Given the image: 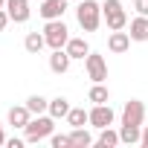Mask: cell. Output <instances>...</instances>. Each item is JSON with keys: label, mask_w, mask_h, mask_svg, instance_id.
<instances>
[{"label": "cell", "mask_w": 148, "mask_h": 148, "mask_svg": "<svg viewBox=\"0 0 148 148\" xmlns=\"http://www.w3.org/2000/svg\"><path fill=\"white\" fill-rule=\"evenodd\" d=\"M76 18H79V26L84 32H96L99 23H102V6L96 3V0H79Z\"/></svg>", "instance_id": "1"}, {"label": "cell", "mask_w": 148, "mask_h": 148, "mask_svg": "<svg viewBox=\"0 0 148 148\" xmlns=\"http://www.w3.org/2000/svg\"><path fill=\"white\" fill-rule=\"evenodd\" d=\"M52 128H55V116H35V119H29V125L23 128V139L26 142H41V139H47V136H52Z\"/></svg>", "instance_id": "2"}, {"label": "cell", "mask_w": 148, "mask_h": 148, "mask_svg": "<svg viewBox=\"0 0 148 148\" xmlns=\"http://www.w3.org/2000/svg\"><path fill=\"white\" fill-rule=\"evenodd\" d=\"M102 18H105V23H108L110 32L128 26V15H125V6L119 3V0H105V3H102Z\"/></svg>", "instance_id": "3"}, {"label": "cell", "mask_w": 148, "mask_h": 148, "mask_svg": "<svg viewBox=\"0 0 148 148\" xmlns=\"http://www.w3.org/2000/svg\"><path fill=\"white\" fill-rule=\"evenodd\" d=\"M44 38H47V47H49V49H64L67 41H70V29H67V23H64L61 18H58V21H47Z\"/></svg>", "instance_id": "4"}, {"label": "cell", "mask_w": 148, "mask_h": 148, "mask_svg": "<svg viewBox=\"0 0 148 148\" xmlns=\"http://www.w3.org/2000/svg\"><path fill=\"white\" fill-rule=\"evenodd\" d=\"M142 119H145V105H142L139 99H131V102H125V108H122V125L142 128Z\"/></svg>", "instance_id": "5"}, {"label": "cell", "mask_w": 148, "mask_h": 148, "mask_svg": "<svg viewBox=\"0 0 148 148\" xmlns=\"http://www.w3.org/2000/svg\"><path fill=\"white\" fill-rule=\"evenodd\" d=\"M84 67H87V79H93V82H105L108 79V61L99 52H90L84 58Z\"/></svg>", "instance_id": "6"}, {"label": "cell", "mask_w": 148, "mask_h": 148, "mask_svg": "<svg viewBox=\"0 0 148 148\" xmlns=\"http://www.w3.org/2000/svg\"><path fill=\"white\" fill-rule=\"evenodd\" d=\"M90 125L93 128H110L113 125V108L105 102V105H93V110H90Z\"/></svg>", "instance_id": "7"}, {"label": "cell", "mask_w": 148, "mask_h": 148, "mask_svg": "<svg viewBox=\"0 0 148 148\" xmlns=\"http://www.w3.org/2000/svg\"><path fill=\"white\" fill-rule=\"evenodd\" d=\"M67 3L70 0H41V18H47V21H58V18H64V12H67Z\"/></svg>", "instance_id": "8"}, {"label": "cell", "mask_w": 148, "mask_h": 148, "mask_svg": "<svg viewBox=\"0 0 148 148\" xmlns=\"http://www.w3.org/2000/svg\"><path fill=\"white\" fill-rule=\"evenodd\" d=\"M6 12L15 23H26L32 9H29V0H6Z\"/></svg>", "instance_id": "9"}, {"label": "cell", "mask_w": 148, "mask_h": 148, "mask_svg": "<svg viewBox=\"0 0 148 148\" xmlns=\"http://www.w3.org/2000/svg\"><path fill=\"white\" fill-rule=\"evenodd\" d=\"M70 52L67 49H52V55H49V70L52 73H58V76H64V73L70 70Z\"/></svg>", "instance_id": "10"}, {"label": "cell", "mask_w": 148, "mask_h": 148, "mask_svg": "<svg viewBox=\"0 0 148 148\" xmlns=\"http://www.w3.org/2000/svg\"><path fill=\"white\" fill-rule=\"evenodd\" d=\"M128 47H131V35L128 32H122V29L110 32V38H108V49L110 52H128Z\"/></svg>", "instance_id": "11"}, {"label": "cell", "mask_w": 148, "mask_h": 148, "mask_svg": "<svg viewBox=\"0 0 148 148\" xmlns=\"http://www.w3.org/2000/svg\"><path fill=\"white\" fill-rule=\"evenodd\" d=\"M29 119H32V113H29V108H26V105L9 108V125H12V128H26V125H29Z\"/></svg>", "instance_id": "12"}, {"label": "cell", "mask_w": 148, "mask_h": 148, "mask_svg": "<svg viewBox=\"0 0 148 148\" xmlns=\"http://www.w3.org/2000/svg\"><path fill=\"white\" fill-rule=\"evenodd\" d=\"M131 41H148V18L145 15H139V18H134L131 21Z\"/></svg>", "instance_id": "13"}, {"label": "cell", "mask_w": 148, "mask_h": 148, "mask_svg": "<svg viewBox=\"0 0 148 148\" xmlns=\"http://www.w3.org/2000/svg\"><path fill=\"white\" fill-rule=\"evenodd\" d=\"M64 49L70 52V58H87V55H90V47H87L84 38H70Z\"/></svg>", "instance_id": "14"}, {"label": "cell", "mask_w": 148, "mask_h": 148, "mask_svg": "<svg viewBox=\"0 0 148 148\" xmlns=\"http://www.w3.org/2000/svg\"><path fill=\"white\" fill-rule=\"evenodd\" d=\"M67 122H70L73 128H84V125L90 122V110H84V108H70Z\"/></svg>", "instance_id": "15"}, {"label": "cell", "mask_w": 148, "mask_h": 148, "mask_svg": "<svg viewBox=\"0 0 148 148\" xmlns=\"http://www.w3.org/2000/svg\"><path fill=\"white\" fill-rule=\"evenodd\" d=\"M23 47H26V52L38 55V52L47 47V38H44L41 32H29V35H26V41H23Z\"/></svg>", "instance_id": "16"}, {"label": "cell", "mask_w": 148, "mask_h": 148, "mask_svg": "<svg viewBox=\"0 0 148 148\" xmlns=\"http://www.w3.org/2000/svg\"><path fill=\"white\" fill-rule=\"evenodd\" d=\"M87 99H90L93 105H105V102L110 99V93H108V87H105V82H93V87H90V93H87Z\"/></svg>", "instance_id": "17"}, {"label": "cell", "mask_w": 148, "mask_h": 148, "mask_svg": "<svg viewBox=\"0 0 148 148\" xmlns=\"http://www.w3.org/2000/svg\"><path fill=\"white\" fill-rule=\"evenodd\" d=\"M67 113H70V102H67L64 96H55V99L49 102V116H55V119H67Z\"/></svg>", "instance_id": "18"}, {"label": "cell", "mask_w": 148, "mask_h": 148, "mask_svg": "<svg viewBox=\"0 0 148 148\" xmlns=\"http://www.w3.org/2000/svg\"><path fill=\"white\" fill-rule=\"evenodd\" d=\"M26 108H29V113H32V116H41V113H47V110H49V102H47L44 96H38V93H35V96H29V99H26Z\"/></svg>", "instance_id": "19"}, {"label": "cell", "mask_w": 148, "mask_h": 148, "mask_svg": "<svg viewBox=\"0 0 148 148\" xmlns=\"http://www.w3.org/2000/svg\"><path fill=\"white\" fill-rule=\"evenodd\" d=\"M139 136H142V128H134V125H122V128H119V139H122L125 145H136Z\"/></svg>", "instance_id": "20"}, {"label": "cell", "mask_w": 148, "mask_h": 148, "mask_svg": "<svg viewBox=\"0 0 148 148\" xmlns=\"http://www.w3.org/2000/svg\"><path fill=\"white\" fill-rule=\"evenodd\" d=\"M122 139H119V131H110V128H102V134H99V139H96V145H102V148H113V145H119Z\"/></svg>", "instance_id": "21"}, {"label": "cell", "mask_w": 148, "mask_h": 148, "mask_svg": "<svg viewBox=\"0 0 148 148\" xmlns=\"http://www.w3.org/2000/svg\"><path fill=\"white\" fill-rule=\"evenodd\" d=\"M70 139H73V145H79V148H87V145H93V136H90L84 128H73Z\"/></svg>", "instance_id": "22"}, {"label": "cell", "mask_w": 148, "mask_h": 148, "mask_svg": "<svg viewBox=\"0 0 148 148\" xmlns=\"http://www.w3.org/2000/svg\"><path fill=\"white\" fill-rule=\"evenodd\" d=\"M49 139H52V148H67V145H73V139L64 136V134H52Z\"/></svg>", "instance_id": "23"}, {"label": "cell", "mask_w": 148, "mask_h": 148, "mask_svg": "<svg viewBox=\"0 0 148 148\" xmlns=\"http://www.w3.org/2000/svg\"><path fill=\"white\" fill-rule=\"evenodd\" d=\"M134 9H136V15L148 18V0H134Z\"/></svg>", "instance_id": "24"}, {"label": "cell", "mask_w": 148, "mask_h": 148, "mask_svg": "<svg viewBox=\"0 0 148 148\" xmlns=\"http://www.w3.org/2000/svg\"><path fill=\"white\" fill-rule=\"evenodd\" d=\"M9 21H12V18H9V12H6V9H0V32L9 26Z\"/></svg>", "instance_id": "25"}, {"label": "cell", "mask_w": 148, "mask_h": 148, "mask_svg": "<svg viewBox=\"0 0 148 148\" xmlns=\"http://www.w3.org/2000/svg\"><path fill=\"white\" fill-rule=\"evenodd\" d=\"M23 142H26V139H18V136H12V139H6V145H9V148H21Z\"/></svg>", "instance_id": "26"}, {"label": "cell", "mask_w": 148, "mask_h": 148, "mask_svg": "<svg viewBox=\"0 0 148 148\" xmlns=\"http://www.w3.org/2000/svg\"><path fill=\"white\" fill-rule=\"evenodd\" d=\"M139 145H142V148H148V125L142 128V136H139Z\"/></svg>", "instance_id": "27"}, {"label": "cell", "mask_w": 148, "mask_h": 148, "mask_svg": "<svg viewBox=\"0 0 148 148\" xmlns=\"http://www.w3.org/2000/svg\"><path fill=\"white\" fill-rule=\"evenodd\" d=\"M0 145H6V134H3V122H0Z\"/></svg>", "instance_id": "28"}, {"label": "cell", "mask_w": 148, "mask_h": 148, "mask_svg": "<svg viewBox=\"0 0 148 148\" xmlns=\"http://www.w3.org/2000/svg\"><path fill=\"white\" fill-rule=\"evenodd\" d=\"M0 9H6V0H0Z\"/></svg>", "instance_id": "29"}, {"label": "cell", "mask_w": 148, "mask_h": 148, "mask_svg": "<svg viewBox=\"0 0 148 148\" xmlns=\"http://www.w3.org/2000/svg\"><path fill=\"white\" fill-rule=\"evenodd\" d=\"M76 3H79V0H76Z\"/></svg>", "instance_id": "30"}]
</instances>
